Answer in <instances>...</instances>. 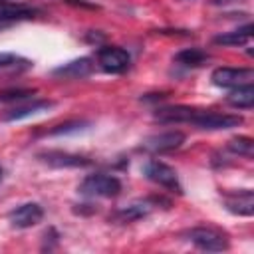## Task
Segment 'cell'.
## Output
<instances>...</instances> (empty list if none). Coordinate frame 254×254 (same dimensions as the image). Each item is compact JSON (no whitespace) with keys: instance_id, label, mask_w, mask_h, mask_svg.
<instances>
[{"instance_id":"obj_3","label":"cell","mask_w":254,"mask_h":254,"mask_svg":"<svg viewBox=\"0 0 254 254\" xmlns=\"http://www.w3.org/2000/svg\"><path fill=\"white\" fill-rule=\"evenodd\" d=\"M77 190L85 196H101V198H111L117 196L121 192V181L113 175H105V173H95V175H87Z\"/></svg>"},{"instance_id":"obj_1","label":"cell","mask_w":254,"mask_h":254,"mask_svg":"<svg viewBox=\"0 0 254 254\" xmlns=\"http://www.w3.org/2000/svg\"><path fill=\"white\" fill-rule=\"evenodd\" d=\"M183 236L204 252H222V250H228L230 246L226 232L214 226H194V228L185 230Z\"/></svg>"},{"instance_id":"obj_8","label":"cell","mask_w":254,"mask_h":254,"mask_svg":"<svg viewBox=\"0 0 254 254\" xmlns=\"http://www.w3.org/2000/svg\"><path fill=\"white\" fill-rule=\"evenodd\" d=\"M210 79L218 87H238L252 83L254 71L250 67H216L210 73Z\"/></svg>"},{"instance_id":"obj_13","label":"cell","mask_w":254,"mask_h":254,"mask_svg":"<svg viewBox=\"0 0 254 254\" xmlns=\"http://www.w3.org/2000/svg\"><path fill=\"white\" fill-rule=\"evenodd\" d=\"M38 159L44 161L50 167H87L91 161L87 157L81 155H73V153H64V151H46V153H38Z\"/></svg>"},{"instance_id":"obj_6","label":"cell","mask_w":254,"mask_h":254,"mask_svg":"<svg viewBox=\"0 0 254 254\" xmlns=\"http://www.w3.org/2000/svg\"><path fill=\"white\" fill-rule=\"evenodd\" d=\"M185 143V133L183 131H165V133H157L147 137L141 143V149L153 155H163V153H171L175 149H179Z\"/></svg>"},{"instance_id":"obj_24","label":"cell","mask_w":254,"mask_h":254,"mask_svg":"<svg viewBox=\"0 0 254 254\" xmlns=\"http://www.w3.org/2000/svg\"><path fill=\"white\" fill-rule=\"evenodd\" d=\"M2 177H4V169H2V165H0V181H2Z\"/></svg>"},{"instance_id":"obj_7","label":"cell","mask_w":254,"mask_h":254,"mask_svg":"<svg viewBox=\"0 0 254 254\" xmlns=\"http://www.w3.org/2000/svg\"><path fill=\"white\" fill-rule=\"evenodd\" d=\"M40 14V8L32 4H22V2H10V0H0V28L32 20Z\"/></svg>"},{"instance_id":"obj_15","label":"cell","mask_w":254,"mask_h":254,"mask_svg":"<svg viewBox=\"0 0 254 254\" xmlns=\"http://www.w3.org/2000/svg\"><path fill=\"white\" fill-rule=\"evenodd\" d=\"M194 107L189 105H171V107H161L155 111V121L159 123H189L192 117Z\"/></svg>"},{"instance_id":"obj_5","label":"cell","mask_w":254,"mask_h":254,"mask_svg":"<svg viewBox=\"0 0 254 254\" xmlns=\"http://www.w3.org/2000/svg\"><path fill=\"white\" fill-rule=\"evenodd\" d=\"M95 58H97V65L105 73H123L131 65L129 52L119 48V46H101L97 50Z\"/></svg>"},{"instance_id":"obj_23","label":"cell","mask_w":254,"mask_h":254,"mask_svg":"<svg viewBox=\"0 0 254 254\" xmlns=\"http://www.w3.org/2000/svg\"><path fill=\"white\" fill-rule=\"evenodd\" d=\"M214 4H222V2H230V0H212Z\"/></svg>"},{"instance_id":"obj_17","label":"cell","mask_w":254,"mask_h":254,"mask_svg":"<svg viewBox=\"0 0 254 254\" xmlns=\"http://www.w3.org/2000/svg\"><path fill=\"white\" fill-rule=\"evenodd\" d=\"M250 38H252V24H246L242 28L214 36V44L216 46H244L250 42Z\"/></svg>"},{"instance_id":"obj_20","label":"cell","mask_w":254,"mask_h":254,"mask_svg":"<svg viewBox=\"0 0 254 254\" xmlns=\"http://www.w3.org/2000/svg\"><path fill=\"white\" fill-rule=\"evenodd\" d=\"M36 93H38V89H30V87H26V89H22V87H18V89H8V91H2V93H0V103L26 101V99L34 97Z\"/></svg>"},{"instance_id":"obj_2","label":"cell","mask_w":254,"mask_h":254,"mask_svg":"<svg viewBox=\"0 0 254 254\" xmlns=\"http://www.w3.org/2000/svg\"><path fill=\"white\" fill-rule=\"evenodd\" d=\"M189 123L196 125L198 129L220 131V129H232V127L242 125L244 117L238 113H220V111H212V109H196L194 107Z\"/></svg>"},{"instance_id":"obj_11","label":"cell","mask_w":254,"mask_h":254,"mask_svg":"<svg viewBox=\"0 0 254 254\" xmlns=\"http://www.w3.org/2000/svg\"><path fill=\"white\" fill-rule=\"evenodd\" d=\"M157 202H159V200H155V198H145V200L129 202V204H125V206H119V208L111 214V218H113L115 222H133V220L145 218V216H149V214L153 212V208H155Z\"/></svg>"},{"instance_id":"obj_9","label":"cell","mask_w":254,"mask_h":254,"mask_svg":"<svg viewBox=\"0 0 254 254\" xmlns=\"http://www.w3.org/2000/svg\"><path fill=\"white\" fill-rule=\"evenodd\" d=\"M44 218V208L38 202H24L8 212V220L14 228H30L42 222Z\"/></svg>"},{"instance_id":"obj_19","label":"cell","mask_w":254,"mask_h":254,"mask_svg":"<svg viewBox=\"0 0 254 254\" xmlns=\"http://www.w3.org/2000/svg\"><path fill=\"white\" fill-rule=\"evenodd\" d=\"M226 149L232 153V155H238V157H252L254 153V141L250 137H232L226 145Z\"/></svg>"},{"instance_id":"obj_18","label":"cell","mask_w":254,"mask_h":254,"mask_svg":"<svg viewBox=\"0 0 254 254\" xmlns=\"http://www.w3.org/2000/svg\"><path fill=\"white\" fill-rule=\"evenodd\" d=\"M208 60V54L200 48H185L175 56V62L185 67H198Z\"/></svg>"},{"instance_id":"obj_12","label":"cell","mask_w":254,"mask_h":254,"mask_svg":"<svg viewBox=\"0 0 254 254\" xmlns=\"http://www.w3.org/2000/svg\"><path fill=\"white\" fill-rule=\"evenodd\" d=\"M54 107V101L50 99H34L30 103H22V105H16V107H10L6 109L0 119L2 121H20V119H26L30 115H36V113H42V111H48Z\"/></svg>"},{"instance_id":"obj_14","label":"cell","mask_w":254,"mask_h":254,"mask_svg":"<svg viewBox=\"0 0 254 254\" xmlns=\"http://www.w3.org/2000/svg\"><path fill=\"white\" fill-rule=\"evenodd\" d=\"M93 71V62L89 58H77L67 64H62L60 67L54 69V75L58 77H67V79H81Z\"/></svg>"},{"instance_id":"obj_10","label":"cell","mask_w":254,"mask_h":254,"mask_svg":"<svg viewBox=\"0 0 254 254\" xmlns=\"http://www.w3.org/2000/svg\"><path fill=\"white\" fill-rule=\"evenodd\" d=\"M224 208L238 216H252L254 214V194L250 189L240 190H226L224 194Z\"/></svg>"},{"instance_id":"obj_21","label":"cell","mask_w":254,"mask_h":254,"mask_svg":"<svg viewBox=\"0 0 254 254\" xmlns=\"http://www.w3.org/2000/svg\"><path fill=\"white\" fill-rule=\"evenodd\" d=\"M85 125H89L87 121H65V123H60L56 125L54 129L48 131V135H64V133H75V131H81Z\"/></svg>"},{"instance_id":"obj_4","label":"cell","mask_w":254,"mask_h":254,"mask_svg":"<svg viewBox=\"0 0 254 254\" xmlns=\"http://www.w3.org/2000/svg\"><path fill=\"white\" fill-rule=\"evenodd\" d=\"M143 175H145L151 183H155V185L167 189L169 192L183 194V187H181V183H179V175H177V171H175L171 165H167V163H163V161H157V159H151V161H147V163L143 165Z\"/></svg>"},{"instance_id":"obj_22","label":"cell","mask_w":254,"mask_h":254,"mask_svg":"<svg viewBox=\"0 0 254 254\" xmlns=\"http://www.w3.org/2000/svg\"><path fill=\"white\" fill-rule=\"evenodd\" d=\"M20 62H24V60H20L16 54H6V52L0 54V69H2V67H14V65H18Z\"/></svg>"},{"instance_id":"obj_16","label":"cell","mask_w":254,"mask_h":254,"mask_svg":"<svg viewBox=\"0 0 254 254\" xmlns=\"http://www.w3.org/2000/svg\"><path fill=\"white\" fill-rule=\"evenodd\" d=\"M226 103L234 109H252L254 105V87L252 83L232 87V91L226 95Z\"/></svg>"}]
</instances>
